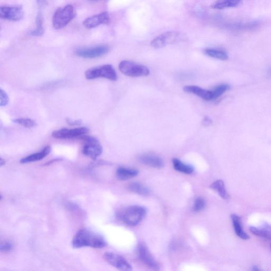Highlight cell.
Returning <instances> with one entry per match:
<instances>
[{
  "label": "cell",
  "mask_w": 271,
  "mask_h": 271,
  "mask_svg": "<svg viewBox=\"0 0 271 271\" xmlns=\"http://www.w3.org/2000/svg\"><path fill=\"white\" fill-rule=\"evenodd\" d=\"M106 245V240L100 234L86 228L78 230L72 240V246L75 248L84 247L102 248Z\"/></svg>",
  "instance_id": "1"
},
{
  "label": "cell",
  "mask_w": 271,
  "mask_h": 271,
  "mask_svg": "<svg viewBox=\"0 0 271 271\" xmlns=\"http://www.w3.org/2000/svg\"><path fill=\"white\" fill-rule=\"evenodd\" d=\"M147 213L146 208L140 206H131L125 208L117 214L120 220L129 226H135L144 218Z\"/></svg>",
  "instance_id": "2"
},
{
  "label": "cell",
  "mask_w": 271,
  "mask_h": 271,
  "mask_svg": "<svg viewBox=\"0 0 271 271\" xmlns=\"http://www.w3.org/2000/svg\"><path fill=\"white\" fill-rule=\"evenodd\" d=\"M76 15L73 6L67 5L60 8L54 13L52 22L54 28L60 30L64 28L71 20H73Z\"/></svg>",
  "instance_id": "3"
},
{
  "label": "cell",
  "mask_w": 271,
  "mask_h": 271,
  "mask_svg": "<svg viewBox=\"0 0 271 271\" xmlns=\"http://www.w3.org/2000/svg\"><path fill=\"white\" fill-rule=\"evenodd\" d=\"M186 35L176 31L166 32L154 39L151 42V46L154 48H161L168 44H173L184 40Z\"/></svg>",
  "instance_id": "4"
},
{
  "label": "cell",
  "mask_w": 271,
  "mask_h": 271,
  "mask_svg": "<svg viewBox=\"0 0 271 271\" xmlns=\"http://www.w3.org/2000/svg\"><path fill=\"white\" fill-rule=\"evenodd\" d=\"M119 68L122 74L130 77L147 76L150 73L147 67L128 60L121 62Z\"/></svg>",
  "instance_id": "5"
},
{
  "label": "cell",
  "mask_w": 271,
  "mask_h": 271,
  "mask_svg": "<svg viewBox=\"0 0 271 271\" xmlns=\"http://www.w3.org/2000/svg\"><path fill=\"white\" fill-rule=\"evenodd\" d=\"M85 76L88 80L103 78L115 81L118 78L114 68L111 65H104L90 68L86 71Z\"/></svg>",
  "instance_id": "6"
},
{
  "label": "cell",
  "mask_w": 271,
  "mask_h": 271,
  "mask_svg": "<svg viewBox=\"0 0 271 271\" xmlns=\"http://www.w3.org/2000/svg\"><path fill=\"white\" fill-rule=\"evenodd\" d=\"M85 142L82 152L84 154L93 160H96L102 153L103 148L98 140L92 136H82L80 137Z\"/></svg>",
  "instance_id": "7"
},
{
  "label": "cell",
  "mask_w": 271,
  "mask_h": 271,
  "mask_svg": "<svg viewBox=\"0 0 271 271\" xmlns=\"http://www.w3.org/2000/svg\"><path fill=\"white\" fill-rule=\"evenodd\" d=\"M104 258L106 262L118 270L130 271L132 270V266L127 260L122 256L114 252H105Z\"/></svg>",
  "instance_id": "8"
},
{
  "label": "cell",
  "mask_w": 271,
  "mask_h": 271,
  "mask_svg": "<svg viewBox=\"0 0 271 271\" xmlns=\"http://www.w3.org/2000/svg\"><path fill=\"white\" fill-rule=\"evenodd\" d=\"M88 132V128H80L74 129L62 128L52 132V136L57 139H70L82 136Z\"/></svg>",
  "instance_id": "9"
},
{
  "label": "cell",
  "mask_w": 271,
  "mask_h": 271,
  "mask_svg": "<svg viewBox=\"0 0 271 271\" xmlns=\"http://www.w3.org/2000/svg\"><path fill=\"white\" fill-rule=\"evenodd\" d=\"M138 252L140 260L144 265L153 270L160 269L158 262L152 256L146 246L140 244L138 246Z\"/></svg>",
  "instance_id": "10"
},
{
  "label": "cell",
  "mask_w": 271,
  "mask_h": 271,
  "mask_svg": "<svg viewBox=\"0 0 271 271\" xmlns=\"http://www.w3.org/2000/svg\"><path fill=\"white\" fill-rule=\"evenodd\" d=\"M22 8L19 6H3L0 8V16L4 20L11 21H20L24 17Z\"/></svg>",
  "instance_id": "11"
},
{
  "label": "cell",
  "mask_w": 271,
  "mask_h": 271,
  "mask_svg": "<svg viewBox=\"0 0 271 271\" xmlns=\"http://www.w3.org/2000/svg\"><path fill=\"white\" fill-rule=\"evenodd\" d=\"M110 48L106 46H98L92 48L80 49L76 50V55L84 58H95L102 57L109 52Z\"/></svg>",
  "instance_id": "12"
},
{
  "label": "cell",
  "mask_w": 271,
  "mask_h": 271,
  "mask_svg": "<svg viewBox=\"0 0 271 271\" xmlns=\"http://www.w3.org/2000/svg\"><path fill=\"white\" fill-rule=\"evenodd\" d=\"M110 22L109 14L104 12L87 18L84 25L88 29H92L100 24H108Z\"/></svg>",
  "instance_id": "13"
},
{
  "label": "cell",
  "mask_w": 271,
  "mask_h": 271,
  "mask_svg": "<svg viewBox=\"0 0 271 271\" xmlns=\"http://www.w3.org/2000/svg\"><path fill=\"white\" fill-rule=\"evenodd\" d=\"M184 91L187 93L195 94L206 101L213 100L212 90H205L200 87L194 86H188L184 88Z\"/></svg>",
  "instance_id": "14"
},
{
  "label": "cell",
  "mask_w": 271,
  "mask_h": 271,
  "mask_svg": "<svg viewBox=\"0 0 271 271\" xmlns=\"http://www.w3.org/2000/svg\"><path fill=\"white\" fill-rule=\"evenodd\" d=\"M140 160L144 165L155 168H162L164 166V162L158 156L152 154H144L140 156Z\"/></svg>",
  "instance_id": "15"
},
{
  "label": "cell",
  "mask_w": 271,
  "mask_h": 271,
  "mask_svg": "<svg viewBox=\"0 0 271 271\" xmlns=\"http://www.w3.org/2000/svg\"><path fill=\"white\" fill-rule=\"evenodd\" d=\"M50 150L51 148L50 146H46L40 152L33 154L22 159L20 160V162L22 164H29V162L40 160L44 158H46L49 154Z\"/></svg>",
  "instance_id": "16"
},
{
  "label": "cell",
  "mask_w": 271,
  "mask_h": 271,
  "mask_svg": "<svg viewBox=\"0 0 271 271\" xmlns=\"http://www.w3.org/2000/svg\"><path fill=\"white\" fill-rule=\"evenodd\" d=\"M139 171L134 168L120 167L117 169L116 176L120 180H128L138 176Z\"/></svg>",
  "instance_id": "17"
},
{
  "label": "cell",
  "mask_w": 271,
  "mask_h": 271,
  "mask_svg": "<svg viewBox=\"0 0 271 271\" xmlns=\"http://www.w3.org/2000/svg\"><path fill=\"white\" fill-rule=\"evenodd\" d=\"M231 219L234 232H236L237 236L244 240L249 239L250 237L248 234L242 230L240 219L239 218V216L234 214H232Z\"/></svg>",
  "instance_id": "18"
},
{
  "label": "cell",
  "mask_w": 271,
  "mask_h": 271,
  "mask_svg": "<svg viewBox=\"0 0 271 271\" xmlns=\"http://www.w3.org/2000/svg\"><path fill=\"white\" fill-rule=\"evenodd\" d=\"M242 0H218L211 6L214 9L222 10V9L238 6Z\"/></svg>",
  "instance_id": "19"
},
{
  "label": "cell",
  "mask_w": 271,
  "mask_h": 271,
  "mask_svg": "<svg viewBox=\"0 0 271 271\" xmlns=\"http://www.w3.org/2000/svg\"><path fill=\"white\" fill-rule=\"evenodd\" d=\"M172 164L175 170L186 174H192L194 173V168L190 165L184 164L178 158L172 160Z\"/></svg>",
  "instance_id": "20"
},
{
  "label": "cell",
  "mask_w": 271,
  "mask_h": 271,
  "mask_svg": "<svg viewBox=\"0 0 271 271\" xmlns=\"http://www.w3.org/2000/svg\"><path fill=\"white\" fill-rule=\"evenodd\" d=\"M250 230L256 236L271 240V226L266 224L260 228L250 227Z\"/></svg>",
  "instance_id": "21"
},
{
  "label": "cell",
  "mask_w": 271,
  "mask_h": 271,
  "mask_svg": "<svg viewBox=\"0 0 271 271\" xmlns=\"http://www.w3.org/2000/svg\"><path fill=\"white\" fill-rule=\"evenodd\" d=\"M211 188L218 192L220 196L224 200H228L230 196L226 189L224 184L222 180H216L210 186Z\"/></svg>",
  "instance_id": "22"
},
{
  "label": "cell",
  "mask_w": 271,
  "mask_h": 271,
  "mask_svg": "<svg viewBox=\"0 0 271 271\" xmlns=\"http://www.w3.org/2000/svg\"><path fill=\"white\" fill-rule=\"evenodd\" d=\"M129 190L131 192L141 196H148L150 194V189L142 184L133 182L128 186Z\"/></svg>",
  "instance_id": "23"
},
{
  "label": "cell",
  "mask_w": 271,
  "mask_h": 271,
  "mask_svg": "<svg viewBox=\"0 0 271 271\" xmlns=\"http://www.w3.org/2000/svg\"><path fill=\"white\" fill-rule=\"evenodd\" d=\"M204 52L207 56L222 60H226L229 58L228 54L221 50L207 48Z\"/></svg>",
  "instance_id": "24"
},
{
  "label": "cell",
  "mask_w": 271,
  "mask_h": 271,
  "mask_svg": "<svg viewBox=\"0 0 271 271\" xmlns=\"http://www.w3.org/2000/svg\"><path fill=\"white\" fill-rule=\"evenodd\" d=\"M36 28L32 31L31 34L34 36H41L44 34L42 18L40 13L36 18Z\"/></svg>",
  "instance_id": "25"
},
{
  "label": "cell",
  "mask_w": 271,
  "mask_h": 271,
  "mask_svg": "<svg viewBox=\"0 0 271 271\" xmlns=\"http://www.w3.org/2000/svg\"><path fill=\"white\" fill-rule=\"evenodd\" d=\"M230 86L228 84H221L216 86L212 90L213 100H216L229 89Z\"/></svg>",
  "instance_id": "26"
},
{
  "label": "cell",
  "mask_w": 271,
  "mask_h": 271,
  "mask_svg": "<svg viewBox=\"0 0 271 271\" xmlns=\"http://www.w3.org/2000/svg\"><path fill=\"white\" fill-rule=\"evenodd\" d=\"M13 122L17 124H19L23 127L27 128H32L37 126V123L31 119L28 118H20L16 119L13 120Z\"/></svg>",
  "instance_id": "27"
},
{
  "label": "cell",
  "mask_w": 271,
  "mask_h": 271,
  "mask_svg": "<svg viewBox=\"0 0 271 271\" xmlns=\"http://www.w3.org/2000/svg\"><path fill=\"white\" fill-rule=\"evenodd\" d=\"M206 202L202 197L196 198L193 206V210L195 212H200L205 208Z\"/></svg>",
  "instance_id": "28"
},
{
  "label": "cell",
  "mask_w": 271,
  "mask_h": 271,
  "mask_svg": "<svg viewBox=\"0 0 271 271\" xmlns=\"http://www.w3.org/2000/svg\"><path fill=\"white\" fill-rule=\"evenodd\" d=\"M12 244L8 241H2L1 242V246H0V250L4 254H8L10 252L13 250Z\"/></svg>",
  "instance_id": "29"
},
{
  "label": "cell",
  "mask_w": 271,
  "mask_h": 271,
  "mask_svg": "<svg viewBox=\"0 0 271 271\" xmlns=\"http://www.w3.org/2000/svg\"><path fill=\"white\" fill-rule=\"evenodd\" d=\"M0 106H6L9 102V98L8 96L6 93L3 90L1 89V94H0Z\"/></svg>",
  "instance_id": "30"
},
{
  "label": "cell",
  "mask_w": 271,
  "mask_h": 271,
  "mask_svg": "<svg viewBox=\"0 0 271 271\" xmlns=\"http://www.w3.org/2000/svg\"><path fill=\"white\" fill-rule=\"evenodd\" d=\"M66 122L71 126H78L82 124V122L80 120H72L69 118L66 119Z\"/></svg>",
  "instance_id": "31"
},
{
  "label": "cell",
  "mask_w": 271,
  "mask_h": 271,
  "mask_svg": "<svg viewBox=\"0 0 271 271\" xmlns=\"http://www.w3.org/2000/svg\"><path fill=\"white\" fill-rule=\"evenodd\" d=\"M212 124V120L209 118V117L205 116L204 120L202 121V124L204 126H210Z\"/></svg>",
  "instance_id": "32"
},
{
  "label": "cell",
  "mask_w": 271,
  "mask_h": 271,
  "mask_svg": "<svg viewBox=\"0 0 271 271\" xmlns=\"http://www.w3.org/2000/svg\"><path fill=\"white\" fill-rule=\"evenodd\" d=\"M37 1L40 6L43 7L48 4L47 0H37Z\"/></svg>",
  "instance_id": "33"
},
{
  "label": "cell",
  "mask_w": 271,
  "mask_h": 271,
  "mask_svg": "<svg viewBox=\"0 0 271 271\" xmlns=\"http://www.w3.org/2000/svg\"><path fill=\"white\" fill-rule=\"evenodd\" d=\"M5 164H6L5 160L2 158L1 160H0V165H1V166H3Z\"/></svg>",
  "instance_id": "34"
},
{
  "label": "cell",
  "mask_w": 271,
  "mask_h": 271,
  "mask_svg": "<svg viewBox=\"0 0 271 271\" xmlns=\"http://www.w3.org/2000/svg\"><path fill=\"white\" fill-rule=\"evenodd\" d=\"M252 270H258L260 269L258 268V266H254V268H252Z\"/></svg>",
  "instance_id": "35"
},
{
  "label": "cell",
  "mask_w": 271,
  "mask_h": 271,
  "mask_svg": "<svg viewBox=\"0 0 271 271\" xmlns=\"http://www.w3.org/2000/svg\"><path fill=\"white\" fill-rule=\"evenodd\" d=\"M90 1H98V0H90Z\"/></svg>",
  "instance_id": "36"
},
{
  "label": "cell",
  "mask_w": 271,
  "mask_h": 271,
  "mask_svg": "<svg viewBox=\"0 0 271 271\" xmlns=\"http://www.w3.org/2000/svg\"><path fill=\"white\" fill-rule=\"evenodd\" d=\"M270 74L271 75V70H270Z\"/></svg>",
  "instance_id": "37"
},
{
  "label": "cell",
  "mask_w": 271,
  "mask_h": 271,
  "mask_svg": "<svg viewBox=\"0 0 271 271\" xmlns=\"http://www.w3.org/2000/svg\"><path fill=\"white\" fill-rule=\"evenodd\" d=\"M270 249H271V244H270Z\"/></svg>",
  "instance_id": "38"
}]
</instances>
